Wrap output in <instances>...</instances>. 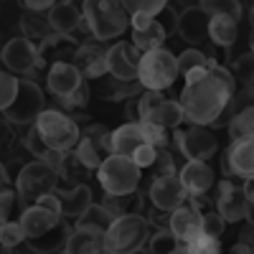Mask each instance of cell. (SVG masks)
I'll use <instances>...</instances> for the list:
<instances>
[{"instance_id": "1", "label": "cell", "mask_w": 254, "mask_h": 254, "mask_svg": "<svg viewBox=\"0 0 254 254\" xmlns=\"http://www.w3.org/2000/svg\"><path fill=\"white\" fill-rule=\"evenodd\" d=\"M237 94V81L226 66L208 59V71L198 81H190L181 92V107L190 125L214 127L229 110L231 97Z\"/></svg>"}, {"instance_id": "2", "label": "cell", "mask_w": 254, "mask_h": 254, "mask_svg": "<svg viewBox=\"0 0 254 254\" xmlns=\"http://www.w3.org/2000/svg\"><path fill=\"white\" fill-rule=\"evenodd\" d=\"M81 13L84 26L99 44L120 38L130 28V13L125 10V3H117V0H87L81 5Z\"/></svg>"}, {"instance_id": "3", "label": "cell", "mask_w": 254, "mask_h": 254, "mask_svg": "<svg viewBox=\"0 0 254 254\" xmlns=\"http://www.w3.org/2000/svg\"><path fill=\"white\" fill-rule=\"evenodd\" d=\"M33 127H36L38 137L44 140V145L49 147V150L61 153V155L64 153H74L79 140H81L79 122L71 115L61 112L59 107H46L44 112L38 115V120L33 122Z\"/></svg>"}, {"instance_id": "4", "label": "cell", "mask_w": 254, "mask_h": 254, "mask_svg": "<svg viewBox=\"0 0 254 254\" xmlns=\"http://www.w3.org/2000/svg\"><path fill=\"white\" fill-rule=\"evenodd\" d=\"M150 239V221L145 216L115 219L104 234V254H137Z\"/></svg>"}, {"instance_id": "5", "label": "cell", "mask_w": 254, "mask_h": 254, "mask_svg": "<svg viewBox=\"0 0 254 254\" xmlns=\"http://www.w3.org/2000/svg\"><path fill=\"white\" fill-rule=\"evenodd\" d=\"M178 56L168 49H158L150 54H142L137 64V81L145 92H165L171 89L178 79Z\"/></svg>"}, {"instance_id": "6", "label": "cell", "mask_w": 254, "mask_h": 254, "mask_svg": "<svg viewBox=\"0 0 254 254\" xmlns=\"http://www.w3.org/2000/svg\"><path fill=\"white\" fill-rule=\"evenodd\" d=\"M97 178H99L104 196H122V193H135L137 190L142 181V171L132 163V158L110 155L99 165Z\"/></svg>"}, {"instance_id": "7", "label": "cell", "mask_w": 254, "mask_h": 254, "mask_svg": "<svg viewBox=\"0 0 254 254\" xmlns=\"http://www.w3.org/2000/svg\"><path fill=\"white\" fill-rule=\"evenodd\" d=\"M56 188H59V173H56V168L41 163V160L26 163L23 168H20L18 178H15V190L20 193V198H23L26 208L33 206L38 198L54 193Z\"/></svg>"}, {"instance_id": "8", "label": "cell", "mask_w": 254, "mask_h": 254, "mask_svg": "<svg viewBox=\"0 0 254 254\" xmlns=\"http://www.w3.org/2000/svg\"><path fill=\"white\" fill-rule=\"evenodd\" d=\"M137 120L160 125L165 130H176V127L183 125L186 115L181 102L165 99L163 92H142V97L137 99Z\"/></svg>"}, {"instance_id": "9", "label": "cell", "mask_w": 254, "mask_h": 254, "mask_svg": "<svg viewBox=\"0 0 254 254\" xmlns=\"http://www.w3.org/2000/svg\"><path fill=\"white\" fill-rule=\"evenodd\" d=\"M110 142H112V132L104 125H87L81 130V140L74 155L87 171H99V165L112 155Z\"/></svg>"}, {"instance_id": "10", "label": "cell", "mask_w": 254, "mask_h": 254, "mask_svg": "<svg viewBox=\"0 0 254 254\" xmlns=\"http://www.w3.org/2000/svg\"><path fill=\"white\" fill-rule=\"evenodd\" d=\"M44 110H46V104H44V92H41V87L31 79H20L18 81V97L3 112V117L10 125H33Z\"/></svg>"}, {"instance_id": "11", "label": "cell", "mask_w": 254, "mask_h": 254, "mask_svg": "<svg viewBox=\"0 0 254 254\" xmlns=\"http://www.w3.org/2000/svg\"><path fill=\"white\" fill-rule=\"evenodd\" d=\"M176 140V147L178 153L186 158V160H211L219 150V142H216V135L208 130V127H198V125H190L186 130H178L173 135Z\"/></svg>"}, {"instance_id": "12", "label": "cell", "mask_w": 254, "mask_h": 254, "mask_svg": "<svg viewBox=\"0 0 254 254\" xmlns=\"http://www.w3.org/2000/svg\"><path fill=\"white\" fill-rule=\"evenodd\" d=\"M0 59H3L5 71H10L18 79H26L28 74H33L41 66V56H38V46L26 41L23 36L20 38H10L8 44L0 51Z\"/></svg>"}, {"instance_id": "13", "label": "cell", "mask_w": 254, "mask_h": 254, "mask_svg": "<svg viewBox=\"0 0 254 254\" xmlns=\"http://www.w3.org/2000/svg\"><path fill=\"white\" fill-rule=\"evenodd\" d=\"M147 198H150L153 208L173 214L176 208L188 203V190L183 188L178 176H160V178H153L150 186H147Z\"/></svg>"}, {"instance_id": "14", "label": "cell", "mask_w": 254, "mask_h": 254, "mask_svg": "<svg viewBox=\"0 0 254 254\" xmlns=\"http://www.w3.org/2000/svg\"><path fill=\"white\" fill-rule=\"evenodd\" d=\"M216 211L219 216L226 221V224H237L242 219H247L249 214V196L244 193V188L237 186L234 181L224 178L219 186H216Z\"/></svg>"}, {"instance_id": "15", "label": "cell", "mask_w": 254, "mask_h": 254, "mask_svg": "<svg viewBox=\"0 0 254 254\" xmlns=\"http://www.w3.org/2000/svg\"><path fill=\"white\" fill-rule=\"evenodd\" d=\"M224 178H254V137L231 140L224 153Z\"/></svg>"}, {"instance_id": "16", "label": "cell", "mask_w": 254, "mask_h": 254, "mask_svg": "<svg viewBox=\"0 0 254 254\" xmlns=\"http://www.w3.org/2000/svg\"><path fill=\"white\" fill-rule=\"evenodd\" d=\"M130 26H132V46L140 54H150V51L163 49L168 31L160 20H155L150 15H142V13H132Z\"/></svg>"}, {"instance_id": "17", "label": "cell", "mask_w": 254, "mask_h": 254, "mask_svg": "<svg viewBox=\"0 0 254 254\" xmlns=\"http://www.w3.org/2000/svg\"><path fill=\"white\" fill-rule=\"evenodd\" d=\"M140 59H142V54L132 44L120 41V44L110 46V51H107V76H112L117 81H137Z\"/></svg>"}, {"instance_id": "18", "label": "cell", "mask_w": 254, "mask_h": 254, "mask_svg": "<svg viewBox=\"0 0 254 254\" xmlns=\"http://www.w3.org/2000/svg\"><path fill=\"white\" fill-rule=\"evenodd\" d=\"M208 23H211V15L201 5H190L183 13H178L176 31L186 44L193 49V46H201L203 41H208Z\"/></svg>"}, {"instance_id": "19", "label": "cell", "mask_w": 254, "mask_h": 254, "mask_svg": "<svg viewBox=\"0 0 254 254\" xmlns=\"http://www.w3.org/2000/svg\"><path fill=\"white\" fill-rule=\"evenodd\" d=\"M107 46H102L99 41H84L79 44V51L74 56V66L81 74V79H102L107 76Z\"/></svg>"}, {"instance_id": "20", "label": "cell", "mask_w": 254, "mask_h": 254, "mask_svg": "<svg viewBox=\"0 0 254 254\" xmlns=\"http://www.w3.org/2000/svg\"><path fill=\"white\" fill-rule=\"evenodd\" d=\"M178 178H181L183 188L188 190V196H206L216 183L214 168L203 160H186L183 168L178 171Z\"/></svg>"}, {"instance_id": "21", "label": "cell", "mask_w": 254, "mask_h": 254, "mask_svg": "<svg viewBox=\"0 0 254 254\" xmlns=\"http://www.w3.org/2000/svg\"><path fill=\"white\" fill-rule=\"evenodd\" d=\"M49 23L54 28V33L59 36H71L74 31H84L89 33L87 26H84V13L76 3H71V0H59V3L51 5L49 10Z\"/></svg>"}, {"instance_id": "22", "label": "cell", "mask_w": 254, "mask_h": 254, "mask_svg": "<svg viewBox=\"0 0 254 254\" xmlns=\"http://www.w3.org/2000/svg\"><path fill=\"white\" fill-rule=\"evenodd\" d=\"M168 229H171V234L178 239V244L186 247L188 242H193L196 237L203 234L201 231V214L190 203H186V206L176 208L171 214V219H168Z\"/></svg>"}, {"instance_id": "23", "label": "cell", "mask_w": 254, "mask_h": 254, "mask_svg": "<svg viewBox=\"0 0 254 254\" xmlns=\"http://www.w3.org/2000/svg\"><path fill=\"white\" fill-rule=\"evenodd\" d=\"M84 84L81 74L76 71L74 64H54L49 66V74H46V87L49 92L56 97V99H66L71 97L79 87Z\"/></svg>"}, {"instance_id": "24", "label": "cell", "mask_w": 254, "mask_h": 254, "mask_svg": "<svg viewBox=\"0 0 254 254\" xmlns=\"http://www.w3.org/2000/svg\"><path fill=\"white\" fill-rule=\"evenodd\" d=\"M54 193L59 196L61 201V216L66 219L69 224L76 221L84 211H87L94 198H92V188L87 183H81V186H74V188H56Z\"/></svg>"}, {"instance_id": "25", "label": "cell", "mask_w": 254, "mask_h": 254, "mask_svg": "<svg viewBox=\"0 0 254 254\" xmlns=\"http://www.w3.org/2000/svg\"><path fill=\"white\" fill-rule=\"evenodd\" d=\"M79 51V44L71 36H59L54 33L51 38H46L38 46V56H41V66H54V64H74V56Z\"/></svg>"}, {"instance_id": "26", "label": "cell", "mask_w": 254, "mask_h": 254, "mask_svg": "<svg viewBox=\"0 0 254 254\" xmlns=\"http://www.w3.org/2000/svg\"><path fill=\"white\" fill-rule=\"evenodd\" d=\"M69 234H71V224L66 219H61L54 229H49L46 234L41 237H33V239H26V247L36 254H61L66 249V242H69Z\"/></svg>"}, {"instance_id": "27", "label": "cell", "mask_w": 254, "mask_h": 254, "mask_svg": "<svg viewBox=\"0 0 254 254\" xmlns=\"http://www.w3.org/2000/svg\"><path fill=\"white\" fill-rule=\"evenodd\" d=\"M61 219H64V216L56 214V211L33 203V206H28V208L23 211V216H20V226H23V231H26V239H33V237L46 234V231L54 229Z\"/></svg>"}, {"instance_id": "28", "label": "cell", "mask_w": 254, "mask_h": 254, "mask_svg": "<svg viewBox=\"0 0 254 254\" xmlns=\"http://www.w3.org/2000/svg\"><path fill=\"white\" fill-rule=\"evenodd\" d=\"M142 145H145V135L140 122H125L122 127H117L110 142L112 155H125V158H132Z\"/></svg>"}, {"instance_id": "29", "label": "cell", "mask_w": 254, "mask_h": 254, "mask_svg": "<svg viewBox=\"0 0 254 254\" xmlns=\"http://www.w3.org/2000/svg\"><path fill=\"white\" fill-rule=\"evenodd\" d=\"M112 214L102 203H92L84 214L74 221V229H81V231H89V234H97V237H104L107 229L112 226Z\"/></svg>"}, {"instance_id": "30", "label": "cell", "mask_w": 254, "mask_h": 254, "mask_svg": "<svg viewBox=\"0 0 254 254\" xmlns=\"http://www.w3.org/2000/svg\"><path fill=\"white\" fill-rule=\"evenodd\" d=\"M20 31H23V38L36 46H41L46 38L54 36V28L49 23V13H23V18H20Z\"/></svg>"}, {"instance_id": "31", "label": "cell", "mask_w": 254, "mask_h": 254, "mask_svg": "<svg viewBox=\"0 0 254 254\" xmlns=\"http://www.w3.org/2000/svg\"><path fill=\"white\" fill-rule=\"evenodd\" d=\"M102 206L112 214V219L122 216H142V196L137 193H122V196H104Z\"/></svg>"}, {"instance_id": "32", "label": "cell", "mask_w": 254, "mask_h": 254, "mask_svg": "<svg viewBox=\"0 0 254 254\" xmlns=\"http://www.w3.org/2000/svg\"><path fill=\"white\" fill-rule=\"evenodd\" d=\"M237 23H239V20H234L231 15H211L208 38L214 41L216 46H221V49L234 46V41H237V36H239Z\"/></svg>"}, {"instance_id": "33", "label": "cell", "mask_w": 254, "mask_h": 254, "mask_svg": "<svg viewBox=\"0 0 254 254\" xmlns=\"http://www.w3.org/2000/svg\"><path fill=\"white\" fill-rule=\"evenodd\" d=\"M64 254H104V237L89 234L81 229H71Z\"/></svg>"}, {"instance_id": "34", "label": "cell", "mask_w": 254, "mask_h": 254, "mask_svg": "<svg viewBox=\"0 0 254 254\" xmlns=\"http://www.w3.org/2000/svg\"><path fill=\"white\" fill-rule=\"evenodd\" d=\"M145 89L140 81H117V79H107L99 87V97L104 99H112V102H130L135 97H140Z\"/></svg>"}, {"instance_id": "35", "label": "cell", "mask_w": 254, "mask_h": 254, "mask_svg": "<svg viewBox=\"0 0 254 254\" xmlns=\"http://www.w3.org/2000/svg\"><path fill=\"white\" fill-rule=\"evenodd\" d=\"M23 211H26V203L15 188H5V186L0 188V226L10 221H20Z\"/></svg>"}, {"instance_id": "36", "label": "cell", "mask_w": 254, "mask_h": 254, "mask_svg": "<svg viewBox=\"0 0 254 254\" xmlns=\"http://www.w3.org/2000/svg\"><path fill=\"white\" fill-rule=\"evenodd\" d=\"M181 244L171 234V229H155L150 234V239H147V244H145V254H171Z\"/></svg>"}, {"instance_id": "37", "label": "cell", "mask_w": 254, "mask_h": 254, "mask_svg": "<svg viewBox=\"0 0 254 254\" xmlns=\"http://www.w3.org/2000/svg\"><path fill=\"white\" fill-rule=\"evenodd\" d=\"M229 137L231 140H244V137H254V107L239 112L231 117V122L226 125Z\"/></svg>"}, {"instance_id": "38", "label": "cell", "mask_w": 254, "mask_h": 254, "mask_svg": "<svg viewBox=\"0 0 254 254\" xmlns=\"http://www.w3.org/2000/svg\"><path fill=\"white\" fill-rule=\"evenodd\" d=\"M206 66H208V56L203 51H198V49H188V51H183L178 56V74L183 79L201 71V69H206Z\"/></svg>"}, {"instance_id": "39", "label": "cell", "mask_w": 254, "mask_h": 254, "mask_svg": "<svg viewBox=\"0 0 254 254\" xmlns=\"http://www.w3.org/2000/svg\"><path fill=\"white\" fill-rule=\"evenodd\" d=\"M231 76H234V81H239L242 87H254V54L247 51L242 54L234 64H231Z\"/></svg>"}, {"instance_id": "40", "label": "cell", "mask_w": 254, "mask_h": 254, "mask_svg": "<svg viewBox=\"0 0 254 254\" xmlns=\"http://www.w3.org/2000/svg\"><path fill=\"white\" fill-rule=\"evenodd\" d=\"M198 5L208 15H231L234 20L242 18V3H237V0H203Z\"/></svg>"}, {"instance_id": "41", "label": "cell", "mask_w": 254, "mask_h": 254, "mask_svg": "<svg viewBox=\"0 0 254 254\" xmlns=\"http://www.w3.org/2000/svg\"><path fill=\"white\" fill-rule=\"evenodd\" d=\"M18 76H13L10 71H0V112H5L18 97Z\"/></svg>"}, {"instance_id": "42", "label": "cell", "mask_w": 254, "mask_h": 254, "mask_svg": "<svg viewBox=\"0 0 254 254\" xmlns=\"http://www.w3.org/2000/svg\"><path fill=\"white\" fill-rule=\"evenodd\" d=\"M142 127V135H145V142L158 147V150H165L168 145H171V132L165 130L160 125H153V122H140Z\"/></svg>"}, {"instance_id": "43", "label": "cell", "mask_w": 254, "mask_h": 254, "mask_svg": "<svg viewBox=\"0 0 254 254\" xmlns=\"http://www.w3.org/2000/svg\"><path fill=\"white\" fill-rule=\"evenodd\" d=\"M165 8H168L165 0H127V3H125V10L130 15L132 13H142V15H150V18H155Z\"/></svg>"}, {"instance_id": "44", "label": "cell", "mask_w": 254, "mask_h": 254, "mask_svg": "<svg viewBox=\"0 0 254 254\" xmlns=\"http://www.w3.org/2000/svg\"><path fill=\"white\" fill-rule=\"evenodd\" d=\"M0 242H3L8 249H15L20 244H26V231L20 226V221H10L0 226Z\"/></svg>"}, {"instance_id": "45", "label": "cell", "mask_w": 254, "mask_h": 254, "mask_svg": "<svg viewBox=\"0 0 254 254\" xmlns=\"http://www.w3.org/2000/svg\"><path fill=\"white\" fill-rule=\"evenodd\" d=\"M183 249H186V254H221V244H219V239L206 237V234L196 237L193 242H188Z\"/></svg>"}, {"instance_id": "46", "label": "cell", "mask_w": 254, "mask_h": 254, "mask_svg": "<svg viewBox=\"0 0 254 254\" xmlns=\"http://www.w3.org/2000/svg\"><path fill=\"white\" fill-rule=\"evenodd\" d=\"M153 178H160V176H178V165H176V158H173V153L168 150H160L158 153V160L153 163Z\"/></svg>"}, {"instance_id": "47", "label": "cell", "mask_w": 254, "mask_h": 254, "mask_svg": "<svg viewBox=\"0 0 254 254\" xmlns=\"http://www.w3.org/2000/svg\"><path fill=\"white\" fill-rule=\"evenodd\" d=\"M89 94H92V89L87 87V81H84L81 87L71 94V97L59 99V104H61V107L66 110V112H81L84 107H87V102H89ZM64 110H61V112H64Z\"/></svg>"}, {"instance_id": "48", "label": "cell", "mask_w": 254, "mask_h": 254, "mask_svg": "<svg viewBox=\"0 0 254 254\" xmlns=\"http://www.w3.org/2000/svg\"><path fill=\"white\" fill-rule=\"evenodd\" d=\"M226 229V221L219 216V211H208V214H201V231L206 237H214V239H221Z\"/></svg>"}, {"instance_id": "49", "label": "cell", "mask_w": 254, "mask_h": 254, "mask_svg": "<svg viewBox=\"0 0 254 254\" xmlns=\"http://www.w3.org/2000/svg\"><path fill=\"white\" fill-rule=\"evenodd\" d=\"M158 153H160L158 147H153V145H147V142H145V145L140 147V150L132 155V163L140 168V171H150L153 163L158 160Z\"/></svg>"}, {"instance_id": "50", "label": "cell", "mask_w": 254, "mask_h": 254, "mask_svg": "<svg viewBox=\"0 0 254 254\" xmlns=\"http://www.w3.org/2000/svg\"><path fill=\"white\" fill-rule=\"evenodd\" d=\"M26 8V13H49L51 10V0H41V3H31V0H26V3H20Z\"/></svg>"}, {"instance_id": "51", "label": "cell", "mask_w": 254, "mask_h": 254, "mask_svg": "<svg viewBox=\"0 0 254 254\" xmlns=\"http://www.w3.org/2000/svg\"><path fill=\"white\" fill-rule=\"evenodd\" d=\"M239 244L254 249V226H252V224H247V226L239 231Z\"/></svg>"}, {"instance_id": "52", "label": "cell", "mask_w": 254, "mask_h": 254, "mask_svg": "<svg viewBox=\"0 0 254 254\" xmlns=\"http://www.w3.org/2000/svg\"><path fill=\"white\" fill-rule=\"evenodd\" d=\"M231 254H254V249H249V247H244V244H234V247H231Z\"/></svg>"}, {"instance_id": "53", "label": "cell", "mask_w": 254, "mask_h": 254, "mask_svg": "<svg viewBox=\"0 0 254 254\" xmlns=\"http://www.w3.org/2000/svg\"><path fill=\"white\" fill-rule=\"evenodd\" d=\"M247 221H249V224L254 226V201L249 203V214H247Z\"/></svg>"}, {"instance_id": "54", "label": "cell", "mask_w": 254, "mask_h": 254, "mask_svg": "<svg viewBox=\"0 0 254 254\" xmlns=\"http://www.w3.org/2000/svg\"><path fill=\"white\" fill-rule=\"evenodd\" d=\"M249 49H252V54H254V26H252V31H249Z\"/></svg>"}, {"instance_id": "55", "label": "cell", "mask_w": 254, "mask_h": 254, "mask_svg": "<svg viewBox=\"0 0 254 254\" xmlns=\"http://www.w3.org/2000/svg\"><path fill=\"white\" fill-rule=\"evenodd\" d=\"M0 254H13V249H8L3 242H0Z\"/></svg>"}, {"instance_id": "56", "label": "cell", "mask_w": 254, "mask_h": 254, "mask_svg": "<svg viewBox=\"0 0 254 254\" xmlns=\"http://www.w3.org/2000/svg\"><path fill=\"white\" fill-rule=\"evenodd\" d=\"M171 254H186V249H183V247H178V249H176V252H171Z\"/></svg>"}, {"instance_id": "57", "label": "cell", "mask_w": 254, "mask_h": 254, "mask_svg": "<svg viewBox=\"0 0 254 254\" xmlns=\"http://www.w3.org/2000/svg\"><path fill=\"white\" fill-rule=\"evenodd\" d=\"M61 254H64V252H61Z\"/></svg>"}]
</instances>
